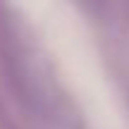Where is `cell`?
Wrapping results in <instances>:
<instances>
[]
</instances>
